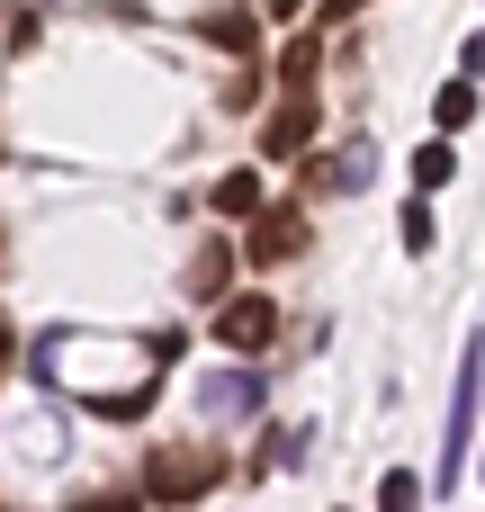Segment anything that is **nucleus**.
Segmentation results:
<instances>
[{"label": "nucleus", "instance_id": "obj_1", "mask_svg": "<svg viewBox=\"0 0 485 512\" xmlns=\"http://www.w3.org/2000/svg\"><path fill=\"white\" fill-rule=\"evenodd\" d=\"M477 405H485V342H468V351H459V378H450V414H441V468H432V495H459L468 450H477Z\"/></svg>", "mask_w": 485, "mask_h": 512}, {"label": "nucleus", "instance_id": "obj_2", "mask_svg": "<svg viewBox=\"0 0 485 512\" xmlns=\"http://www.w3.org/2000/svg\"><path fill=\"white\" fill-rule=\"evenodd\" d=\"M216 477H225V450H153L144 468H135V495L144 504H198V495H216Z\"/></svg>", "mask_w": 485, "mask_h": 512}, {"label": "nucleus", "instance_id": "obj_3", "mask_svg": "<svg viewBox=\"0 0 485 512\" xmlns=\"http://www.w3.org/2000/svg\"><path fill=\"white\" fill-rule=\"evenodd\" d=\"M315 144V90H288L270 117H261V162H297Z\"/></svg>", "mask_w": 485, "mask_h": 512}, {"label": "nucleus", "instance_id": "obj_4", "mask_svg": "<svg viewBox=\"0 0 485 512\" xmlns=\"http://www.w3.org/2000/svg\"><path fill=\"white\" fill-rule=\"evenodd\" d=\"M279 333V297H225L216 306V351H270Z\"/></svg>", "mask_w": 485, "mask_h": 512}, {"label": "nucleus", "instance_id": "obj_5", "mask_svg": "<svg viewBox=\"0 0 485 512\" xmlns=\"http://www.w3.org/2000/svg\"><path fill=\"white\" fill-rule=\"evenodd\" d=\"M198 414H207V423L261 414V369H207V378H198Z\"/></svg>", "mask_w": 485, "mask_h": 512}, {"label": "nucleus", "instance_id": "obj_6", "mask_svg": "<svg viewBox=\"0 0 485 512\" xmlns=\"http://www.w3.org/2000/svg\"><path fill=\"white\" fill-rule=\"evenodd\" d=\"M297 252H306V216H297V207H261L243 261H252V270H279V261H297Z\"/></svg>", "mask_w": 485, "mask_h": 512}, {"label": "nucleus", "instance_id": "obj_7", "mask_svg": "<svg viewBox=\"0 0 485 512\" xmlns=\"http://www.w3.org/2000/svg\"><path fill=\"white\" fill-rule=\"evenodd\" d=\"M225 279H234V243H225V234H207V243L189 252V270H180V297L216 306V297H225Z\"/></svg>", "mask_w": 485, "mask_h": 512}, {"label": "nucleus", "instance_id": "obj_8", "mask_svg": "<svg viewBox=\"0 0 485 512\" xmlns=\"http://www.w3.org/2000/svg\"><path fill=\"white\" fill-rule=\"evenodd\" d=\"M198 36H207L216 54H252V45H261V18H252V9H207Z\"/></svg>", "mask_w": 485, "mask_h": 512}, {"label": "nucleus", "instance_id": "obj_9", "mask_svg": "<svg viewBox=\"0 0 485 512\" xmlns=\"http://www.w3.org/2000/svg\"><path fill=\"white\" fill-rule=\"evenodd\" d=\"M369 171H378V153L369 144H342L333 162H315V189H369Z\"/></svg>", "mask_w": 485, "mask_h": 512}, {"label": "nucleus", "instance_id": "obj_10", "mask_svg": "<svg viewBox=\"0 0 485 512\" xmlns=\"http://www.w3.org/2000/svg\"><path fill=\"white\" fill-rule=\"evenodd\" d=\"M450 171H459V153H450V135H432V144L414 153V198H432V189H441Z\"/></svg>", "mask_w": 485, "mask_h": 512}, {"label": "nucleus", "instance_id": "obj_11", "mask_svg": "<svg viewBox=\"0 0 485 512\" xmlns=\"http://www.w3.org/2000/svg\"><path fill=\"white\" fill-rule=\"evenodd\" d=\"M216 216H261V171H225L216 180Z\"/></svg>", "mask_w": 485, "mask_h": 512}, {"label": "nucleus", "instance_id": "obj_12", "mask_svg": "<svg viewBox=\"0 0 485 512\" xmlns=\"http://www.w3.org/2000/svg\"><path fill=\"white\" fill-rule=\"evenodd\" d=\"M315 459V423H297V432H270L261 441V468H306Z\"/></svg>", "mask_w": 485, "mask_h": 512}, {"label": "nucleus", "instance_id": "obj_13", "mask_svg": "<svg viewBox=\"0 0 485 512\" xmlns=\"http://www.w3.org/2000/svg\"><path fill=\"white\" fill-rule=\"evenodd\" d=\"M378 512H423V477L414 468H387L378 477Z\"/></svg>", "mask_w": 485, "mask_h": 512}, {"label": "nucleus", "instance_id": "obj_14", "mask_svg": "<svg viewBox=\"0 0 485 512\" xmlns=\"http://www.w3.org/2000/svg\"><path fill=\"white\" fill-rule=\"evenodd\" d=\"M432 117H441V135H459V126H468V117H477V81H450V90H441V108H432Z\"/></svg>", "mask_w": 485, "mask_h": 512}, {"label": "nucleus", "instance_id": "obj_15", "mask_svg": "<svg viewBox=\"0 0 485 512\" xmlns=\"http://www.w3.org/2000/svg\"><path fill=\"white\" fill-rule=\"evenodd\" d=\"M396 225H405V252H414V261H423V252H432V234H441V225H432V198H414Z\"/></svg>", "mask_w": 485, "mask_h": 512}, {"label": "nucleus", "instance_id": "obj_16", "mask_svg": "<svg viewBox=\"0 0 485 512\" xmlns=\"http://www.w3.org/2000/svg\"><path fill=\"white\" fill-rule=\"evenodd\" d=\"M279 81H288V90H315V36H297V45H288V63H279Z\"/></svg>", "mask_w": 485, "mask_h": 512}, {"label": "nucleus", "instance_id": "obj_17", "mask_svg": "<svg viewBox=\"0 0 485 512\" xmlns=\"http://www.w3.org/2000/svg\"><path fill=\"white\" fill-rule=\"evenodd\" d=\"M360 9H369V0H324V18H360Z\"/></svg>", "mask_w": 485, "mask_h": 512}, {"label": "nucleus", "instance_id": "obj_18", "mask_svg": "<svg viewBox=\"0 0 485 512\" xmlns=\"http://www.w3.org/2000/svg\"><path fill=\"white\" fill-rule=\"evenodd\" d=\"M9 351H18V333H9V306H0V360H9Z\"/></svg>", "mask_w": 485, "mask_h": 512}, {"label": "nucleus", "instance_id": "obj_19", "mask_svg": "<svg viewBox=\"0 0 485 512\" xmlns=\"http://www.w3.org/2000/svg\"><path fill=\"white\" fill-rule=\"evenodd\" d=\"M261 9H270V18H297V0H261Z\"/></svg>", "mask_w": 485, "mask_h": 512}, {"label": "nucleus", "instance_id": "obj_20", "mask_svg": "<svg viewBox=\"0 0 485 512\" xmlns=\"http://www.w3.org/2000/svg\"><path fill=\"white\" fill-rule=\"evenodd\" d=\"M0 270H9V234H0Z\"/></svg>", "mask_w": 485, "mask_h": 512}, {"label": "nucleus", "instance_id": "obj_21", "mask_svg": "<svg viewBox=\"0 0 485 512\" xmlns=\"http://www.w3.org/2000/svg\"><path fill=\"white\" fill-rule=\"evenodd\" d=\"M0 369H9V360H0Z\"/></svg>", "mask_w": 485, "mask_h": 512}, {"label": "nucleus", "instance_id": "obj_22", "mask_svg": "<svg viewBox=\"0 0 485 512\" xmlns=\"http://www.w3.org/2000/svg\"><path fill=\"white\" fill-rule=\"evenodd\" d=\"M0 512H9V504H0Z\"/></svg>", "mask_w": 485, "mask_h": 512}]
</instances>
